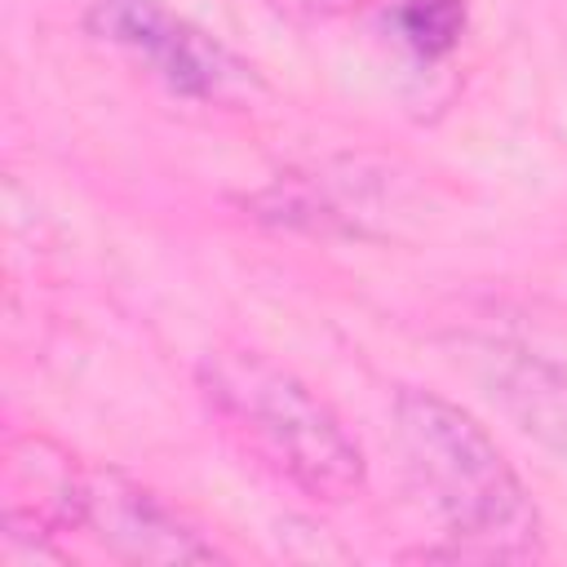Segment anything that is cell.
Returning a JSON list of instances; mask_svg holds the SVG:
<instances>
[{
    "mask_svg": "<svg viewBox=\"0 0 567 567\" xmlns=\"http://www.w3.org/2000/svg\"><path fill=\"white\" fill-rule=\"evenodd\" d=\"M195 381L221 434L279 483L323 505H341L363 487L368 465L354 434L270 354L244 346L208 350Z\"/></svg>",
    "mask_w": 567,
    "mask_h": 567,
    "instance_id": "1",
    "label": "cell"
},
{
    "mask_svg": "<svg viewBox=\"0 0 567 567\" xmlns=\"http://www.w3.org/2000/svg\"><path fill=\"white\" fill-rule=\"evenodd\" d=\"M394 430L408 470L456 540L452 558H536L540 509L496 439L452 399L430 390L394 394Z\"/></svg>",
    "mask_w": 567,
    "mask_h": 567,
    "instance_id": "2",
    "label": "cell"
},
{
    "mask_svg": "<svg viewBox=\"0 0 567 567\" xmlns=\"http://www.w3.org/2000/svg\"><path fill=\"white\" fill-rule=\"evenodd\" d=\"M80 22L93 40L128 53L177 97L244 106L261 89L257 71L235 49L164 0H84Z\"/></svg>",
    "mask_w": 567,
    "mask_h": 567,
    "instance_id": "3",
    "label": "cell"
},
{
    "mask_svg": "<svg viewBox=\"0 0 567 567\" xmlns=\"http://www.w3.org/2000/svg\"><path fill=\"white\" fill-rule=\"evenodd\" d=\"M84 532L124 563H221L226 554L168 505L155 487L128 478L115 465H89L84 474Z\"/></svg>",
    "mask_w": 567,
    "mask_h": 567,
    "instance_id": "4",
    "label": "cell"
},
{
    "mask_svg": "<svg viewBox=\"0 0 567 567\" xmlns=\"http://www.w3.org/2000/svg\"><path fill=\"white\" fill-rule=\"evenodd\" d=\"M84 474L71 452L49 439H13L4 447V532L44 549L53 536L84 527Z\"/></svg>",
    "mask_w": 567,
    "mask_h": 567,
    "instance_id": "5",
    "label": "cell"
},
{
    "mask_svg": "<svg viewBox=\"0 0 567 567\" xmlns=\"http://www.w3.org/2000/svg\"><path fill=\"white\" fill-rule=\"evenodd\" d=\"M390 18L408 49L421 58H443L465 31V0H390Z\"/></svg>",
    "mask_w": 567,
    "mask_h": 567,
    "instance_id": "6",
    "label": "cell"
},
{
    "mask_svg": "<svg viewBox=\"0 0 567 567\" xmlns=\"http://www.w3.org/2000/svg\"><path fill=\"white\" fill-rule=\"evenodd\" d=\"M354 4L363 0H266V9L284 22H297V27H315V22H328V18H341L350 13Z\"/></svg>",
    "mask_w": 567,
    "mask_h": 567,
    "instance_id": "7",
    "label": "cell"
}]
</instances>
